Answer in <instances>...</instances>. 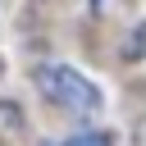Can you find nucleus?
Returning <instances> with one entry per match:
<instances>
[{
	"label": "nucleus",
	"mask_w": 146,
	"mask_h": 146,
	"mask_svg": "<svg viewBox=\"0 0 146 146\" xmlns=\"http://www.w3.org/2000/svg\"><path fill=\"white\" fill-rule=\"evenodd\" d=\"M36 87H41L55 105H64V110H73V114H96V110H100V91H96L78 68H68V64H41V68H36Z\"/></svg>",
	"instance_id": "1"
},
{
	"label": "nucleus",
	"mask_w": 146,
	"mask_h": 146,
	"mask_svg": "<svg viewBox=\"0 0 146 146\" xmlns=\"http://www.w3.org/2000/svg\"><path fill=\"white\" fill-rule=\"evenodd\" d=\"M64 146H114V141H110L105 132H78V137H73V141H64Z\"/></svg>",
	"instance_id": "2"
}]
</instances>
